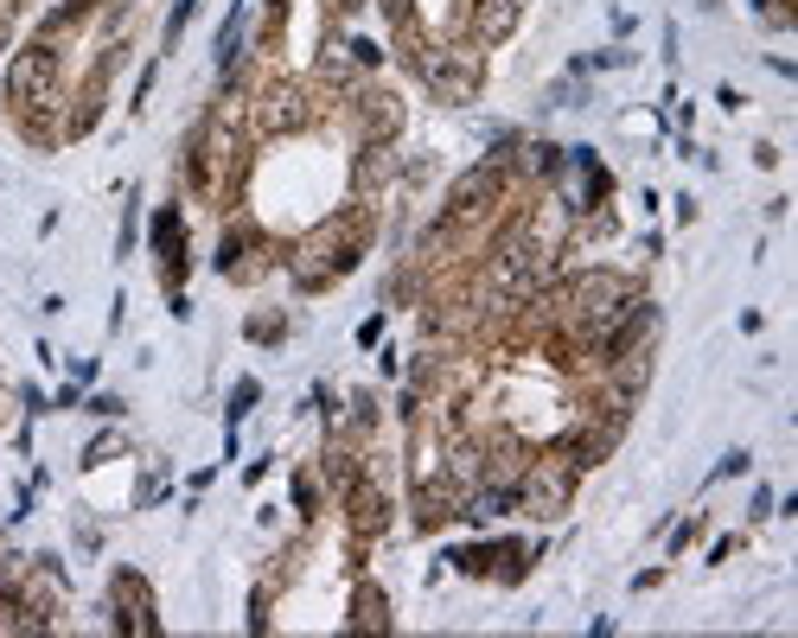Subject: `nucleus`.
I'll return each instance as SVG.
<instances>
[{
    "label": "nucleus",
    "instance_id": "1",
    "mask_svg": "<svg viewBox=\"0 0 798 638\" xmlns=\"http://www.w3.org/2000/svg\"><path fill=\"white\" fill-rule=\"evenodd\" d=\"M511 26H518V0H479V13H473L479 38H505Z\"/></svg>",
    "mask_w": 798,
    "mask_h": 638
},
{
    "label": "nucleus",
    "instance_id": "2",
    "mask_svg": "<svg viewBox=\"0 0 798 638\" xmlns=\"http://www.w3.org/2000/svg\"><path fill=\"white\" fill-rule=\"evenodd\" d=\"M45 83H51V58H45V51H26V58L13 65V96H38Z\"/></svg>",
    "mask_w": 798,
    "mask_h": 638
}]
</instances>
